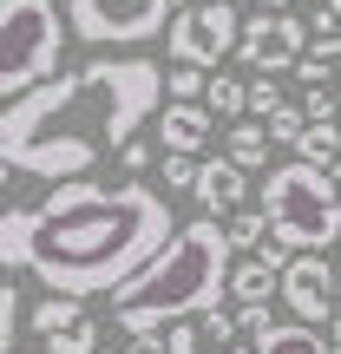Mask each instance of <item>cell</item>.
Listing matches in <instances>:
<instances>
[{"label": "cell", "mask_w": 341, "mask_h": 354, "mask_svg": "<svg viewBox=\"0 0 341 354\" xmlns=\"http://www.w3.org/2000/svg\"><path fill=\"white\" fill-rule=\"evenodd\" d=\"M263 210L276 243H289L295 256H329L341 243V197H335V177L308 158L295 165H276L263 177Z\"/></svg>", "instance_id": "cell-4"}, {"label": "cell", "mask_w": 341, "mask_h": 354, "mask_svg": "<svg viewBox=\"0 0 341 354\" xmlns=\"http://www.w3.org/2000/svg\"><path fill=\"white\" fill-rule=\"evenodd\" d=\"M335 276H341V256H335Z\"/></svg>", "instance_id": "cell-36"}, {"label": "cell", "mask_w": 341, "mask_h": 354, "mask_svg": "<svg viewBox=\"0 0 341 354\" xmlns=\"http://www.w3.org/2000/svg\"><path fill=\"white\" fill-rule=\"evenodd\" d=\"M165 184L171 190H197V165H190L184 151H165Z\"/></svg>", "instance_id": "cell-29"}, {"label": "cell", "mask_w": 341, "mask_h": 354, "mask_svg": "<svg viewBox=\"0 0 341 354\" xmlns=\"http://www.w3.org/2000/svg\"><path fill=\"white\" fill-rule=\"evenodd\" d=\"M165 112V73L151 59H86L0 112L7 177H86L105 151H125L138 125Z\"/></svg>", "instance_id": "cell-1"}, {"label": "cell", "mask_w": 341, "mask_h": 354, "mask_svg": "<svg viewBox=\"0 0 341 354\" xmlns=\"http://www.w3.org/2000/svg\"><path fill=\"white\" fill-rule=\"evenodd\" d=\"M223 158H237L243 171H263V165H269V125H263V118L230 125V131H223Z\"/></svg>", "instance_id": "cell-16"}, {"label": "cell", "mask_w": 341, "mask_h": 354, "mask_svg": "<svg viewBox=\"0 0 341 354\" xmlns=\"http://www.w3.org/2000/svg\"><path fill=\"white\" fill-rule=\"evenodd\" d=\"M282 105H289V99H282L276 79H250V118H276Z\"/></svg>", "instance_id": "cell-24"}, {"label": "cell", "mask_w": 341, "mask_h": 354, "mask_svg": "<svg viewBox=\"0 0 341 354\" xmlns=\"http://www.w3.org/2000/svg\"><path fill=\"white\" fill-rule=\"evenodd\" d=\"M171 335V354H230L237 348V315H223V308H210V315H190V322H177Z\"/></svg>", "instance_id": "cell-12"}, {"label": "cell", "mask_w": 341, "mask_h": 354, "mask_svg": "<svg viewBox=\"0 0 341 354\" xmlns=\"http://www.w3.org/2000/svg\"><path fill=\"white\" fill-rule=\"evenodd\" d=\"M295 158H308V165L335 171V165H341V125H308V138L295 145Z\"/></svg>", "instance_id": "cell-21"}, {"label": "cell", "mask_w": 341, "mask_h": 354, "mask_svg": "<svg viewBox=\"0 0 341 354\" xmlns=\"http://www.w3.org/2000/svg\"><path fill=\"white\" fill-rule=\"evenodd\" d=\"M295 79H308V86L341 79V39H315V46L302 53V66H295Z\"/></svg>", "instance_id": "cell-20"}, {"label": "cell", "mask_w": 341, "mask_h": 354, "mask_svg": "<svg viewBox=\"0 0 341 354\" xmlns=\"http://www.w3.org/2000/svg\"><path fill=\"white\" fill-rule=\"evenodd\" d=\"M177 236L165 190L66 177L33 210V276L53 295H118Z\"/></svg>", "instance_id": "cell-2"}, {"label": "cell", "mask_w": 341, "mask_h": 354, "mask_svg": "<svg viewBox=\"0 0 341 354\" xmlns=\"http://www.w3.org/2000/svg\"><path fill=\"white\" fill-rule=\"evenodd\" d=\"M329 335H335V348H341V315H335V322H329Z\"/></svg>", "instance_id": "cell-33"}, {"label": "cell", "mask_w": 341, "mask_h": 354, "mask_svg": "<svg viewBox=\"0 0 341 354\" xmlns=\"http://www.w3.org/2000/svg\"><path fill=\"white\" fill-rule=\"evenodd\" d=\"M256 354H335V335H315V322H276Z\"/></svg>", "instance_id": "cell-14"}, {"label": "cell", "mask_w": 341, "mask_h": 354, "mask_svg": "<svg viewBox=\"0 0 341 354\" xmlns=\"http://www.w3.org/2000/svg\"><path fill=\"white\" fill-rule=\"evenodd\" d=\"M210 105H197V99H171L165 112H158V138H165V151H184V158H197L203 145H210Z\"/></svg>", "instance_id": "cell-11"}, {"label": "cell", "mask_w": 341, "mask_h": 354, "mask_svg": "<svg viewBox=\"0 0 341 354\" xmlns=\"http://www.w3.org/2000/svg\"><path fill=\"white\" fill-rule=\"evenodd\" d=\"M308 26H315L322 39H341V0H322V7H315V20H308Z\"/></svg>", "instance_id": "cell-30"}, {"label": "cell", "mask_w": 341, "mask_h": 354, "mask_svg": "<svg viewBox=\"0 0 341 354\" xmlns=\"http://www.w3.org/2000/svg\"><path fill=\"white\" fill-rule=\"evenodd\" d=\"M190 197L203 203V216H237L243 197H250V171L237 158H210V165H197V190Z\"/></svg>", "instance_id": "cell-10"}, {"label": "cell", "mask_w": 341, "mask_h": 354, "mask_svg": "<svg viewBox=\"0 0 341 354\" xmlns=\"http://www.w3.org/2000/svg\"><path fill=\"white\" fill-rule=\"evenodd\" d=\"M329 177H335V197H341V165H335V171H329Z\"/></svg>", "instance_id": "cell-34"}, {"label": "cell", "mask_w": 341, "mask_h": 354, "mask_svg": "<svg viewBox=\"0 0 341 354\" xmlns=\"http://www.w3.org/2000/svg\"><path fill=\"white\" fill-rule=\"evenodd\" d=\"M125 354H171V335H165V328H151V335H131V342H125Z\"/></svg>", "instance_id": "cell-31"}, {"label": "cell", "mask_w": 341, "mask_h": 354, "mask_svg": "<svg viewBox=\"0 0 341 354\" xmlns=\"http://www.w3.org/2000/svg\"><path fill=\"white\" fill-rule=\"evenodd\" d=\"M203 92H210L203 66H177V73H171V99H203Z\"/></svg>", "instance_id": "cell-27"}, {"label": "cell", "mask_w": 341, "mask_h": 354, "mask_svg": "<svg viewBox=\"0 0 341 354\" xmlns=\"http://www.w3.org/2000/svg\"><path fill=\"white\" fill-rule=\"evenodd\" d=\"M223 230H230V250H237V256H256L269 236H276V230H269V210H237Z\"/></svg>", "instance_id": "cell-19"}, {"label": "cell", "mask_w": 341, "mask_h": 354, "mask_svg": "<svg viewBox=\"0 0 341 354\" xmlns=\"http://www.w3.org/2000/svg\"><path fill=\"white\" fill-rule=\"evenodd\" d=\"M13 354H20V348H13Z\"/></svg>", "instance_id": "cell-37"}, {"label": "cell", "mask_w": 341, "mask_h": 354, "mask_svg": "<svg viewBox=\"0 0 341 354\" xmlns=\"http://www.w3.org/2000/svg\"><path fill=\"white\" fill-rule=\"evenodd\" d=\"M256 7H263V13H282V7H289V0H256Z\"/></svg>", "instance_id": "cell-32"}, {"label": "cell", "mask_w": 341, "mask_h": 354, "mask_svg": "<svg viewBox=\"0 0 341 354\" xmlns=\"http://www.w3.org/2000/svg\"><path fill=\"white\" fill-rule=\"evenodd\" d=\"M0 263L13 269H33V210H7L0 216Z\"/></svg>", "instance_id": "cell-15"}, {"label": "cell", "mask_w": 341, "mask_h": 354, "mask_svg": "<svg viewBox=\"0 0 341 354\" xmlns=\"http://www.w3.org/2000/svg\"><path fill=\"white\" fill-rule=\"evenodd\" d=\"M237 328L250 335V342H263V335L276 328V315H269V302H243V308H237Z\"/></svg>", "instance_id": "cell-26"}, {"label": "cell", "mask_w": 341, "mask_h": 354, "mask_svg": "<svg viewBox=\"0 0 341 354\" xmlns=\"http://www.w3.org/2000/svg\"><path fill=\"white\" fill-rule=\"evenodd\" d=\"M230 354H256V342H250V348H230Z\"/></svg>", "instance_id": "cell-35"}, {"label": "cell", "mask_w": 341, "mask_h": 354, "mask_svg": "<svg viewBox=\"0 0 341 354\" xmlns=\"http://www.w3.org/2000/svg\"><path fill=\"white\" fill-rule=\"evenodd\" d=\"M13 322H20V295H13V276L0 282V348L13 354Z\"/></svg>", "instance_id": "cell-28"}, {"label": "cell", "mask_w": 341, "mask_h": 354, "mask_svg": "<svg viewBox=\"0 0 341 354\" xmlns=\"http://www.w3.org/2000/svg\"><path fill=\"white\" fill-rule=\"evenodd\" d=\"M203 105H210L223 125H230V118H250V86H243L237 73H216V79H210V92H203Z\"/></svg>", "instance_id": "cell-18"}, {"label": "cell", "mask_w": 341, "mask_h": 354, "mask_svg": "<svg viewBox=\"0 0 341 354\" xmlns=\"http://www.w3.org/2000/svg\"><path fill=\"white\" fill-rule=\"evenodd\" d=\"M66 20L86 46H145L177 20V0H66Z\"/></svg>", "instance_id": "cell-6"}, {"label": "cell", "mask_w": 341, "mask_h": 354, "mask_svg": "<svg viewBox=\"0 0 341 354\" xmlns=\"http://www.w3.org/2000/svg\"><path fill=\"white\" fill-rule=\"evenodd\" d=\"M230 269H237V250H230V230L216 216L177 223V236L112 295V315L125 335L177 328L190 315H210L230 295Z\"/></svg>", "instance_id": "cell-3"}, {"label": "cell", "mask_w": 341, "mask_h": 354, "mask_svg": "<svg viewBox=\"0 0 341 354\" xmlns=\"http://www.w3.org/2000/svg\"><path fill=\"white\" fill-rule=\"evenodd\" d=\"M66 26L53 0H0V99H26L46 79H59Z\"/></svg>", "instance_id": "cell-5"}, {"label": "cell", "mask_w": 341, "mask_h": 354, "mask_svg": "<svg viewBox=\"0 0 341 354\" xmlns=\"http://www.w3.org/2000/svg\"><path fill=\"white\" fill-rule=\"evenodd\" d=\"M282 302L295 322H335L341 315V276L329 269V256H295L282 269Z\"/></svg>", "instance_id": "cell-9"}, {"label": "cell", "mask_w": 341, "mask_h": 354, "mask_svg": "<svg viewBox=\"0 0 341 354\" xmlns=\"http://www.w3.org/2000/svg\"><path fill=\"white\" fill-rule=\"evenodd\" d=\"M243 20L250 13H237L230 0H190V7H177L171 20V59L177 66H223L230 53L243 46Z\"/></svg>", "instance_id": "cell-7"}, {"label": "cell", "mask_w": 341, "mask_h": 354, "mask_svg": "<svg viewBox=\"0 0 341 354\" xmlns=\"http://www.w3.org/2000/svg\"><path fill=\"white\" fill-rule=\"evenodd\" d=\"M263 125H269V145H302L315 118H308L302 105H282V112H276V118H263Z\"/></svg>", "instance_id": "cell-22"}, {"label": "cell", "mask_w": 341, "mask_h": 354, "mask_svg": "<svg viewBox=\"0 0 341 354\" xmlns=\"http://www.w3.org/2000/svg\"><path fill=\"white\" fill-rule=\"evenodd\" d=\"M46 354H99V322H79V328H66V335H53L46 342Z\"/></svg>", "instance_id": "cell-23"}, {"label": "cell", "mask_w": 341, "mask_h": 354, "mask_svg": "<svg viewBox=\"0 0 341 354\" xmlns=\"http://www.w3.org/2000/svg\"><path fill=\"white\" fill-rule=\"evenodd\" d=\"M302 112L315 118V125H341V99H335V86H308Z\"/></svg>", "instance_id": "cell-25"}, {"label": "cell", "mask_w": 341, "mask_h": 354, "mask_svg": "<svg viewBox=\"0 0 341 354\" xmlns=\"http://www.w3.org/2000/svg\"><path fill=\"white\" fill-rule=\"evenodd\" d=\"M308 53V20H289V13H256L243 20V46L237 59L250 73H295Z\"/></svg>", "instance_id": "cell-8"}, {"label": "cell", "mask_w": 341, "mask_h": 354, "mask_svg": "<svg viewBox=\"0 0 341 354\" xmlns=\"http://www.w3.org/2000/svg\"><path fill=\"white\" fill-rule=\"evenodd\" d=\"M230 295H237V302H269V295H282V269L269 263V256H237Z\"/></svg>", "instance_id": "cell-13"}, {"label": "cell", "mask_w": 341, "mask_h": 354, "mask_svg": "<svg viewBox=\"0 0 341 354\" xmlns=\"http://www.w3.org/2000/svg\"><path fill=\"white\" fill-rule=\"evenodd\" d=\"M79 322H86V302H79V295H46V302L33 308V335H39V342L79 328Z\"/></svg>", "instance_id": "cell-17"}]
</instances>
